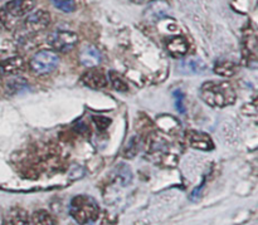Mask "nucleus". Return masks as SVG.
<instances>
[{
	"label": "nucleus",
	"instance_id": "obj_2",
	"mask_svg": "<svg viewBox=\"0 0 258 225\" xmlns=\"http://www.w3.org/2000/svg\"><path fill=\"white\" fill-rule=\"evenodd\" d=\"M35 7V0H12L0 9V20L7 28L12 29L18 20L29 14Z\"/></svg>",
	"mask_w": 258,
	"mask_h": 225
},
{
	"label": "nucleus",
	"instance_id": "obj_19",
	"mask_svg": "<svg viewBox=\"0 0 258 225\" xmlns=\"http://www.w3.org/2000/svg\"><path fill=\"white\" fill-rule=\"evenodd\" d=\"M135 4H148V3H151L153 0H131Z\"/></svg>",
	"mask_w": 258,
	"mask_h": 225
},
{
	"label": "nucleus",
	"instance_id": "obj_12",
	"mask_svg": "<svg viewBox=\"0 0 258 225\" xmlns=\"http://www.w3.org/2000/svg\"><path fill=\"white\" fill-rule=\"evenodd\" d=\"M168 49L173 57H183L189 49L188 42L183 37H175L168 42Z\"/></svg>",
	"mask_w": 258,
	"mask_h": 225
},
{
	"label": "nucleus",
	"instance_id": "obj_13",
	"mask_svg": "<svg viewBox=\"0 0 258 225\" xmlns=\"http://www.w3.org/2000/svg\"><path fill=\"white\" fill-rule=\"evenodd\" d=\"M24 68V62L22 58L13 57L0 63V72L3 74H17Z\"/></svg>",
	"mask_w": 258,
	"mask_h": 225
},
{
	"label": "nucleus",
	"instance_id": "obj_9",
	"mask_svg": "<svg viewBox=\"0 0 258 225\" xmlns=\"http://www.w3.org/2000/svg\"><path fill=\"white\" fill-rule=\"evenodd\" d=\"M179 69L184 74H202V73H204L207 70V64L201 58L189 57L186 59L181 60L180 64H179Z\"/></svg>",
	"mask_w": 258,
	"mask_h": 225
},
{
	"label": "nucleus",
	"instance_id": "obj_7",
	"mask_svg": "<svg viewBox=\"0 0 258 225\" xmlns=\"http://www.w3.org/2000/svg\"><path fill=\"white\" fill-rule=\"evenodd\" d=\"M185 137L186 142H188L191 147L203 151L213 150V140H212L211 136H209L208 133L202 132V131H188Z\"/></svg>",
	"mask_w": 258,
	"mask_h": 225
},
{
	"label": "nucleus",
	"instance_id": "obj_17",
	"mask_svg": "<svg viewBox=\"0 0 258 225\" xmlns=\"http://www.w3.org/2000/svg\"><path fill=\"white\" fill-rule=\"evenodd\" d=\"M174 96H175V106L176 108H178V111L180 113H184L185 112V106H184V95L180 92V91H176L175 93H174Z\"/></svg>",
	"mask_w": 258,
	"mask_h": 225
},
{
	"label": "nucleus",
	"instance_id": "obj_6",
	"mask_svg": "<svg viewBox=\"0 0 258 225\" xmlns=\"http://www.w3.org/2000/svg\"><path fill=\"white\" fill-rule=\"evenodd\" d=\"M49 44L59 52H67L76 47L78 42V35L71 30H57L48 38Z\"/></svg>",
	"mask_w": 258,
	"mask_h": 225
},
{
	"label": "nucleus",
	"instance_id": "obj_18",
	"mask_svg": "<svg viewBox=\"0 0 258 225\" xmlns=\"http://www.w3.org/2000/svg\"><path fill=\"white\" fill-rule=\"evenodd\" d=\"M7 225H29V224H28V221L25 220L24 218H22L20 215H17V216H13V218L8 221Z\"/></svg>",
	"mask_w": 258,
	"mask_h": 225
},
{
	"label": "nucleus",
	"instance_id": "obj_4",
	"mask_svg": "<svg viewBox=\"0 0 258 225\" xmlns=\"http://www.w3.org/2000/svg\"><path fill=\"white\" fill-rule=\"evenodd\" d=\"M50 23V15L44 10H38L33 14L28 15L27 19L23 22L22 27L18 30V37L23 38H30L32 35L37 34V33L42 32L45 28L49 25Z\"/></svg>",
	"mask_w": 258,
	"mask_h": 225
},
{
	"label": "nucleus",
	"instance_id": "obj_20",
	"mask_svg": "<svg viewBox=\"0 0 258 225\" xmlns=\"http://www.w3.org/2000/svg\"><path fill=\"white\" fill-rule=\"evenodd\" d=\"M0 2H2V0H0Z\"/></svg>",
	"mask_w": 258,
	"mask_h": 225
},
{
	"label": "nucleus",
	"instance_id": "obj_3",
	"mask_svg": "<svg viewBox=\"0 0 258 225\" xmlns=\"http://www.w3.org/2000/svg\"><path fill=\"white\" fill-rule=\"evenodd\" d=\"M71 215L80 224H88L98 218V205L92 198L86 195L76 196L71 203Z\"/></svg>",
	"mask_w": 258,
	"mask_h": 225
},
{
	"label": "nucleus",
	"instance_id": "obj_15",
	"mask_svg": "<svg viewBox=\"0 0 258 225\" xmlns=\"http://www.w3.org/2000/svg\"><path fill=\"white\" fill-rule=\"evenodd\" d=\"M108 81H110L111 85H112V87L115 88V90L120 91V92H127L128 91L127 82L123 80L122 76L118 74L115 70H111V72L108 73Z\"/></svg>",
	"mask_w": 258,
	"mask_h": 225
},
{
	"label": "nucleus",
	"instance_id": "obj_11",
	"mask_svg": "<svg viewBox=\"0 0 258 225\" xmlns=\"http://www.w3.org/2000/svg\"><path fill=\"white\" fill-rule=\"evenodd\" d=\"M169 10H170V8L164 2H154L146 9L145 18L149 22L155 23L156 20H160L164 17H166L169 14Z\"/></svg>",
	"mask_w": 258,
	"mask_h": 225
},
{
	"label": "nucleus",
	"instance_id": "obj_5",
	"mask_svg": "<svg viewBox=\"0 0 258 225\" xmlns=\"http://www.w3.org/2000/svg\"><path fill=\"white\" fill-rule=\"evenodd\" d=\"M30 68L37 74H47L53 72L59 64V57L50 50H42L33 55L29 62Z\"/></svg>",
	"mask_w": 258,
	"mask_h": 225
},
{
	"label": "nucleus",
	"instance_id": "obj_1",
	"mask_svg": "<svg viewBox=\"0 0 258 225\" xmlns=\"http://www.w3.org/2000/svg\"><path fill=\"white\" fill-rule=\"evenodd\" d=\"M201 98L212 107H227L236 102V91L228 82L208 81L199 90Z\"/></svg>",
	"mask_w": 258,
	"mask_h": 225
},
{
	"label": "nucleus",
	"instance_id": "obj_10",
	"mask_svg": "<svg viewBox=\"0 0 258 225\" xmlns=\"http://www.w3.org/2000/svg\"><path fill=\"white\" fill-rule=\"evenodd\" d=\"M80 60L85 67L93 68L100 64L101 62V53L95 45L87 44L81 49Z\"/></svg>",
	"mask_w": 258,
	"mask_h": 225
},
{
	"label": "nucleus",
	"instance_id": "obj_8",
	"mask_svg": "<svg viewBox=\"0 0 258 225\" xmlns=\"http://www.w3.org/2000/svg\"><path fill=\"white\" fill-rule=\"evenodd\" d=\"M82 83L93 90H100L107 86V76L100 69H91L82 76Z\"/></svg>",
	"mask_w": 258,
	"mask_h": 225
},
{
	"label": "nucleus",
	"instance_id": "obj_14",
	"mask_svg": "<svg viewBox=\"0 0 258 225\" xmlns=\"http://www.w3.org/2000/svg\"><path fill=\"white\" fill-rule=\"evenodd\" d=\"M214 72L223 77H231L236 73V65L229 60H219L214 65Z\"/></svg>",
	"mask_w": 258,
	"mask_h": 225
},
{
	"label": "nucleus",
	"instance_id": "obj_16",
	"mask_svg": "<svg viewBox=\"0 0 258 225\" xmlns=\"http://www.w3.org/2000/svg\"><path fill=\"white\" fill-rule=\"evenodd\" d=\"M52 3L57 9L62 10L64 13H72L76 9L75 0H52Z\"/></svg>",
	"mask_w": 258,
	"mask_h": 225
}]
</instances>
